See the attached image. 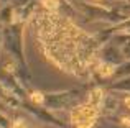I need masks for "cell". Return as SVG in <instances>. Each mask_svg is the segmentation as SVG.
<instances>
[{"label":"cell","instance_id":"obj_5","mask_svg":"<svg viewBox=\"0 0 130 128\" xmlns=\"http://www.w3.org/2000/svg\"><path fill=\"white\" fill-rule=\"evenodd\" d=\"M122 123H124L125 126H130V117H124V118H122Z\"/></svg>","mask_w":130,"mask_h":128},{"label":"cell","instance_id":"obj_4","mask_svg":"<svg viewBox=\"0 0 130 128\" xmlns=\"http://www.w3.org/2000/svg\"><path fill=\"white\" fill-rule=\"evenodd\" d=\"M43 7L53 12V10L58 8V0H44V2H43Z\"/></svg>","mask_w":130,"mask_h":128},{"label":"cell","instance_id":"obj_3","mask_svg":"<svg viewBox=\"0 0 130 128\" xmlns=\"http://www.w3.org/2000/svg\"><path fill=\"white\" fill-rule=\"evenodd\" d=\"M43 100H44V97H43L41 92H33V94H31V102H33V103L40 105V103H43Z\"/></svg>","mask_w":130,"mask_h":128},{"label":"cell","instance_id":"obj_1","mask_svg":"<svg viewBox=\"0 0 130 128\" xmlns=\"http://www.w3.org/2000/svg\"><path fill=\"white\" fill-rule=\"evenodd\" d=\"M102 100H104V94H102L101 89H94L91 94H89V103L94 107H99L102 103Z\"/></svg>","mask_w":130,"mask_h":128},{"label":"cell","instance_id":"obj_6","mask_svg":"<svg viewBox=\"0 0 130 128\" xmlns=\"http://www.w3.org/2000/svg\"><path fill=\"white\" fill-rule=\"evenodd\" d=\"M125 105H127L128 109H130V97H127V99H125Z\"/></svg>","mask_w":130,"mask_h":128},{"label":"cell","instance_id":"obj_2","mask_svg":"<svg viewBox=\"0 0 130 128\" xmlns=\"http://www.w3.org/2000/svg\"><path fill=\"white\" fill-rule=\"evenodd\" d=\"M95 69L99 71V74H101L102 77H109V76H112V74H114L115 67L112 66V64H104V62H102V64H99Z\"/></svg>","mask_w":130,"mask_h":128}]
</instances>
